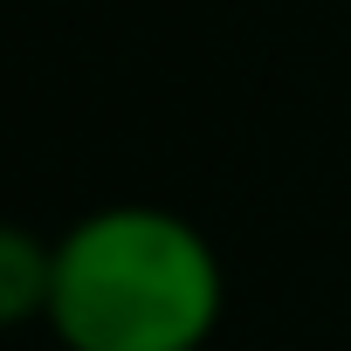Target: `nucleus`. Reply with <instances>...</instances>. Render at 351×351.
I'll return each mask as SVG.
<instances>
[{"label": "nucleus", "instance_id": "1", "mask_svg": "<svg viewBox=\"0 0 351 351\" xmlns=\"http://www.w3.org/2000/svg\"><path fill=\"white\" fill-rule=\"evenodd\" d=\"M228 276L214 241L145 200L97 207L56 234L49 330L69 351H200Z\"/></svg>", "mask_w": 351, "mask_h": 351}, {"label": "nucleus", "instance_id": "2", "mask_svg": "<svg viewBox=\"0 0 351 351\" xmlns=\"http://www.w3.org/2000/svg\"><path fill=\"white\" fill-rule=\"evenodd\" d=\"M49 289H56V241H42L35 228H8L0 234V317L8 324L49 317Z\"/></svg>", "mask_w": 351, "mask_h": 351}]
</instances>
